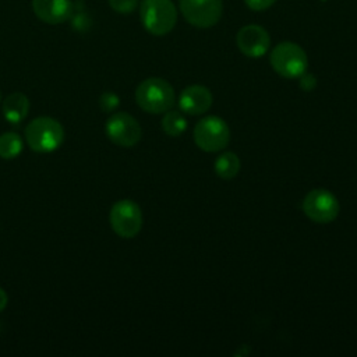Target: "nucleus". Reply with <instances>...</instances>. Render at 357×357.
<instances>
[{
    "instance_id": "1",
    "label": "nucleus",
    "mask_w": 357,
    "mask_h": 357,
    "mask_svg": "<svg viewBox=\"0 0 357 357\" xmlns=\"http://www.w3.org/2000/svg\"><path fill=\"white\" fill-rule=\"evenodd\" d=\"M135 100L137 105L148 113H165L170 110L174 103V89L166 79L151 77L137 86Z\"/></svg>"
},
{
    "instance_id": "2",
    "label": "nucleus",
    "mask_w": 357,
    "mask_h": 357,
    "mask_svg": "<svg viewBox=\"0 0 357 357\" xmlns=\"http://www.w3.org/2000/svg\"><path fill=\"white\" fill-rule=\"evenodd\" d=\"M25 139L29 148L39 153L56 151L64 141V128L53 117L40 116L25 127Z\"/></svg>"
},
{
    "instance_id": "3",
    "label": "nucleus",
    "mask_w": 357,
    "mask_h": 357,
    "mask_svg": "<svg viewBox=\"0 0 357 357\" xmlns=\"http://www.w3.org/2000/svg\"><path fill=\"white\" fill-rule=\"evenodd\" d=\"M139 20L146 32L155 36L169 33L177 22V8L172 0H142Z\"/></svg>"
},
{
    "instance_id": "4",
    "label": "nucleus",
    "mask_w": 357,
    "mask_h": 357,
    "mask_svg": "<svg viewBox=\"0 0 357 357\" xmlns=\"http://www.w3.org/2000/svg\"><path fill=\"white\" fill-rule=\"evenodd\" d=\"M272 68L283 78H298L307 71L308 57L301 46L294 42L278 43L269 56Z\"/></svg>"
},
{
    "instance_id": "5",
    "label": "nucleus",
    "mask_w": 357,
    "mask_h": 357,
    "mask_svg": "<svg viewBox=\"0 0 357 357\" xmlns=\"http://www.w3.org/2000/svg\"><path fill=\"white\" fill-rule=\"evenodd\" d=\"M194 142L205 152H218L226 148L230 139V130L226 121L218 116H206L194 127Z\"/></svg>"
},
{
    "instance_id": "6",
    "label": "nucleus",
    "mask_w": 357,
    "mask_h": 357,
    "mask_svg": "<svg viewBox=\"0 0 357 357\" xmlns=\"http://www.w3.org/2000/svg\"><path fill=\"white\" fill-rule=\"evenodd\" d=\"M109 222L113 231L123 238L135 237L142 227V212L132 199H120L113 204Z\"/></svg>"
},
{
    "instance_id": "7",
    "label": "nucleus",
    "mask_w": 357,
    "mask_h": 357,
    "mask_svg": "<svg viewBox=\"0 0 357 357\" xmlns=\"http://www.w3.org/2000/svg\"><path fill=\"white\" fill-rule=\"evenodd\" d=\"M178 8L188 24L206 29L219 22L223 0H178Z\"/></svg>"
},
{
    "instance_id": "8",
    "label": "nucleus",
    "mask_w": 357,
    "mask_h": 357,
    "mask_svg": "<svg viewBox=\"0 0 357 357\" xmlns=\"http://www.w3.org/2000/svg\"><path fill=\"white\" fill-rule=\"evenodd\" d=\"M337 198L325 188L311 190L303 199V211L315 223H331L339 215Z\"/></svg>"
},
{
    "instance_id": "9",
    "label": "nucleus",
    "mask_w": 357,
    "mask_h": 357,
    "mask_svg": "<svg viewBox=\"0 0 357 357\" xmlns=\"http://www.w3.org/2000/svg\"><path fill=\"white\" fill-rule=\"evenodd\" d=\"M105 131L113 144L124 148L138 144L142 135V130L137 119L126 112L113 113L106 121Z\"/></svg>"
},
{
    "instance_id": "10",
    "label": "nucleus",
    "mask_w": 357,
    "mask_h": 357,
    "mask_svg": "<svg viewBox=\"0 0 357 357\" xmlns=\"http://www.w3.org/2000/svg\"><path fill=\"white\" fill-rule=\"evenodd\" d=\"M236 43L238 50L247 57H261L271 46V36L268 31L257 24H248L240 28L236 35Z\"/></svg>"
},
{
    "instance_id": "11",
    "label": "nucleus",
    "mask_w": 357,
    "mask_h": 357,
    "mask_svg": "<svg viewBox=\"0 0 357 357\" xmlns=\"http://www.w3.org/2000/svg\"><path fill=\"white\" fill-rule=\"evenodd\" d=\"M35 15L50 25L68 21L74 14L73 0H32Z\"/></svg>"
},
{
    "instance_id": "12",
    "label": "nucleus",
    "mask_w": 357,
    "mask_h": 357,
    "mask_svg": "<svg viewBox=\"0 0 357 357\" xmlns=\"http://www.w3.org/2000/svg\"><path fill=\"white\" fill-rule=\"evenodd\" d=\"M211 105L212 93L204 85H190L180 93L178 106L187 114H202L211 107Z\"/></svg>"
},
{
    "instance_id": "13",
    "label": "nucleus",
    "mask_w": 357,
    "mask_h": 357,
    "mask_svg": "<svg viewBox=\"0 0 357 357\" xmlns=\"http://www.w3.org/2000/svg\"><path fill=\"white\" fill-rule=\"evenodd\" d=\"M1 112L8 123L18 124L29 112V99L22 92H14L3 100Z\"/></svg>"
},
{
    "instance_id": "14",
    "label": "nucleus",
    "mask_w": 357,
    "mask_h": 357,
    "mask_svg": "<svg viewBox=\"0 0 357 357\" xmlns=\"http://www.w3.org/2000/svg\"><path fill=\"white\" fill-rule=\"evenodd\" d=\"M240 170V159L234 152H225L215 159V173L223 180H231Z\"/></svg>"
},
{
    "instance_id": "15",
    "label": "nucleus",
    "mask_w": 357,
    "mask_h": 357,
    "mask_svg": "<svg viewBox=\"0 0 357 357\" xmlns=\"http://www.w3.org/2000/svg\"><path fill=\"white\" fill-rule=\"evenodd\" d=\"M162 128L170 137H178L187 130L185 117L177 110H167L162 119Z\"/></svg>"
},
{
    "instance_id": "16",
    "label": "nucleus",
    "mask_w": 357,
    "mask_h": 357,
    "mask_svg": "<svg viewBox=\"0 0 357 357\" xmlns=\"http://www.w3.org/2000/svg\"><path fill=\"white\" fill-rule=\"evenodd\" d=\"M22 138L15 132H4L0 135V158L14 159L22 152Z\"/></svg>"
},
{
    "instance_id": "17",
    "label": "nucleus",
    "mask_w": 357,
    "mask_h": 357,
    "mask_svg": "<svg viewBox=\"0 0 357 357\" xmlns=\"http://www.w3.org/2000/svg\"><path fill=\"white\" fill-rule=\"evenodd\" d=\"M109 6L112 10L120 14H130L132 13L137 7L139 0H107Z\"/></svg>"
},
{
    "instance_id": "18",
    "label": "nucleus",
    "mask_w": 357,
    "mask_h": 357,
    "mask_svg": "<svg viewBox=\"0 0 357 357\" xmlns=\"http://www.w3.org/2000/svg\"><path fill=\"white\" fill-rule=\"evenodd\" d=\"M99 105L105 112H113L119 106V96L113 92H103L99 98Z\"/></svg>"
},
{
    "instance_id": "19",
    "label": "nucleus",
    "mask_w": 357,
    "mask_h": 357,
    "mask_svg": "<svg viewBox=\"0 0 357 357\" xmlns=\"http://www.w3.org/2000/svg\"><path fill=\"white\" fill-rule=\"evenodd\" d=\"M300 88L303 89V91H307V92H310V91H312L315 86H317V78H315V75L314 74H311V73H303L300 77Z\"/></svg>"
},
{
    "instance_id": "20",
    "label": "nucleus",
    "mask_w": 357,
    "mask_h": 357,
    "mask_svg": "<svg viewBox=\"0 0 357 357\" xmlns=\"http://www.w3.org/2000/svg\"><path fill=\"white\" fill-rule=\"evenodd\" d=\"M276 0H244L245 6L254 11H264L275 4Z\"/></svg>"
},
{
    "instance_id": "21",
    "label": "nucleus",
    "mask_w": 357,
    "mask_h": 357,
    "mask_svg": "<svg viewBox=\"0 0 357 357\" xmlns=\"http://www.w3.org/2000/svg\"><path fill=\"white\" fill-rule=\"evenodd\" d=\"M7 301H8V297H7V293L4 291V289L0 287V312L6 308L7 305Z\"/></svg>"
},
{
    "instance_id": "22",
    "label": "nucleus",
    "mask_w": 357,
    "mask_h": 357,
    "mask_svg": "<svg viewBox=\"0 0 357 357\" xmlns=\"http://www.w3.org/2000/svg\"><path fill=\"white\" fill-rule=\"evenodd\" d=\"M0 100H1V92H0Z\"/></svg>"
}]
</instances>
